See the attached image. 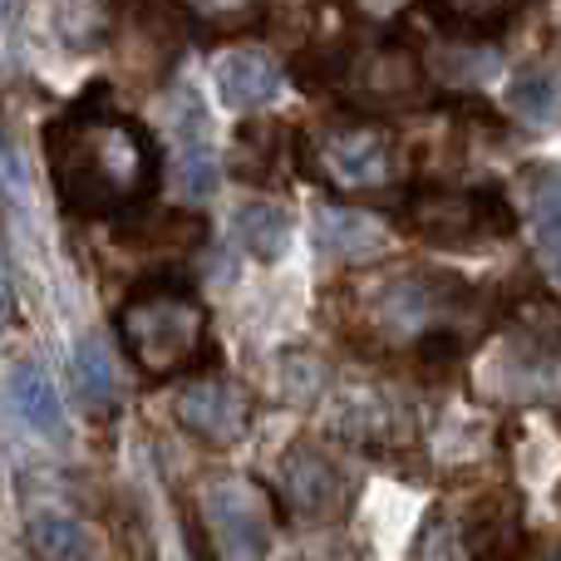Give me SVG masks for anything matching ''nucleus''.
<instances>
[{"label": "nucleus", "instance_id": "obj_5", "mask_svg": "<svg viewBox=\"0 0 561 561\" xmlns=\"http://www.w3.org/2000/svg\"><path fill=\"white\" fill-rule=\"evenodd\" d=\"M409 227L428 242L444 247H473L483 237L513 232V207L493 187H428L409 203Z\"/></svg>", "mask_w": 561, "mask_h": 561}, {"label": "nucleus", "instance_id": "obj_8", "mask_svg": "<svg viewBox=\"0 0 561 561\" xmlns=\"http://www.w3.org/2000/svg\"><path fill=\"white\" fill-rule=\"evenodd\" d=\"M316 168L335 187H379L394 173V144L379 128H330L316 144Z\"/></svg>", "mask_w": 561, "mask_h": 561}, {"label": "nucleus", "instance_id": "obj_7", "mask_svg": "<svg viewBox=\"0 0 561 561\" xmlns=\"http://www.w3.org/2000/svg\"><path fill=\"white\" fill-rule=\"evenodd\" d=\"M178 424L213 448H232L252 428V394L237 379H193L178 394Z\"/></svg>", "mask_w": 561, "mask_h": 561}, {"label": "nucleus", "instance_id": "obj_11", "mask_svg": "<svg viewBox=\"0 0 561 561\" xmlns=\"http://www.w3.org/2000/svg\"><path fill=\"white\" fill-rule=\"evenodd\" d=\"M217 153L213 138H207V114L193 94H183V153H178V187H183L193 203L217 193Z\"/></svg>", "mask_w": 561, "mask_h": 561}, {"label": "nucleus", "instance_id": "obj_22", "mask_svg": "<svg viewBox=\"0 0 561 561\" xmlns=\"http://www.w3.org/2000/svg\"><path fill=\"white\" fill-rule=\"evenodd\" d=\"M316 561H359V557H316Z\"/></svg>", "mask_w": 561, "mask_h": 561}, {"label": "nucleus", "instance_id": "obj_10", "mask_svg": "<svg viewBox=\"0 0 561 561\" xmlns=\"http://www.w3.org/2000/svg\"><path fill=\"white\" fill-rule=\"evenodd\" d=\"M316 237L340 262H369V256L385 252L389 227L379 222V217L359 213V207H325V213L316 217Z\"/></svg>", "mask_w": 561, "mask_h": 561}, {"label": "nucleus", "instance_id": "obj_3", "mask_svg": "<svg viewBox=\"0 0 561 561\" xmlns=\"http://www.w3.org/2000/svg\"><path fill=\"white\" fill-rule=\"evenodd\" d=\"M468 306V286L448 276L409 272L375 290V320L389 340H409L419 350L458 345V320Z\"/></svg>", "mask_w": 561, "mask_h": 561}, {"label": "nucleus", "instance_id": "obj_13", "mask_svg": "<svg viewBox=\"0 0 561 561\" xmlns=\"http://www.w3.org/2000/svg\"><path fill=\"white\" fill-rule=\"evenodd\" d=\"M527 197H533L537 247H542L552 276L561 280V163L533 168V173H527Z\"/></svg>", "mask_w": 561, "mask_h": 561}, {"label": "nucleus", "instance_id": "obj_6", "mask_svg": "<svg viewBox=\"0 0 561 561\" xmlns=\"http://www.w3.org/2000/svg\"><path fill=\"white\" fill-rule=\"evenodd\" d=\"M280 497L300 523H340L355 503V478L316 444H296L280 458Z\"/></svg>", "mask_w": 561, "mask_h": 561}, {"label": "nucleus", "instance_id": "obj_16", "mask_svg": "<svg viewBox=\"0 0 561 561\" xmlns=\"http://www.w3.org/2000/svg\"><path fill=\"white\" fill-rule=\"evenodd\" d=\"M25 542L39 561H94V537L75 517H55V513L35 517L25 527Z\"/></svg>", "mask_w": 561, "mask_h": 561}, {"label": "nucleus", "instance_id": "obj_9", "mask_svg": "<svg viewBox=\"0 0 561 561\" xmlns=\"http://www.w3.org/2000/svg\"><path fill=\"white\" fill-rule=\"evenodd\" d=\"M213 89L217 104L232 114H256V108L276 104L286 94V69L266 49H227L213 65Z\"/></svg>", "mask_w": 561, "mask_h": 561}, {"label": "nucleus", "instance_id": "obj_18", "mask_svg": "<svg viewBox=\"0 0 561 561\" xmlns=\"http://www.w3.org/2000/svg\"><path fill=\"white\" fill-rule=\"evenodd\" d=\"M75 385L89 409H104L114 399V365H108V350L94 335H84L75 350Z\"/></svg>", "mask_w": 561, "mask_h": 561}, {"label": "nucleus", "instance_id": "obj_1", "mask_svg": "<svg viewBox=\"0 0 561 561\" xmlns=\"http://www.w3.org/2000/svg\"><path fill=\"white\" fill-rule=\"evenodd\" d=\"M45 163L69 217H118L153 197L163 148L108 89H84L45 124Z\"/></svg>", "mask_w": 561, "mask_h": 561}, {"label": "nucleus", "instance_id": "obj_23", "mask_svg": "<svg viewBox=\"0 0 561 561\" xmlns=\"http://www.w3.org/2000/svg\"><path fill=\"white\" fill-rule=\"evenodd\" d=\"M552 561H561V552H557V557H552Z\"/></svg>", "mask_w": 561, "mask_h": 561}, {"label": "nucleus", "instance_id": "obj_17", "mask_svg": "<svg viewBox=\"0 0 561 561\" xmlns=\"http://www.w3.org/2000/svg\"><path fill=\"white\" fill-rule=\"evenodd\" d=\"M414 561H478L473 542L463 533V513L454 507H438L424 527H419V542H414Z\"/></svg>", "mask_w": 561, "mask_h": 561}, {"label": "nucleus", "instance_id": "obj_14", "mask_svg": "<svg viewBox=\"0 0 561 561\" xmlns=\"http://www.w3.org/2000/svg\"><path fill=\"white\" fill-rule=\"evenodd\" d=\"M507 108L533 128H557L561 124V75L547 65H533L507 84Z\"/></svg>", "mask_w": 561, "mask_h": 561}, {"label": "nucleus", "instance_id": "obj_15", "mask_svg": "<svg viewBox=\"0 0 561 561\" xmlns=\"http://www.w3.org/2000/svg\"><path fill=\"white\" fill-rule=\"evenodd\" d=\"M237 242L247 247V256L256 262H280L290 247V213L276 203H247L237 213Z\"/></svg>", "mask_w": 561, "mask_h": 561}, {"label": "nucleus", "instance_id": "obj_20", "mask_svg": "<svg viewBox=\"0 0 561 561\" xmlns=\"http://www.w3.org/2000/svg\"><path fill=\"white\" fill-rule=\"evenodd\" d=\"M193 15H207V20H217V15H237V10L247 5V0H183Z\"/></svg>", "mask_w": 561, "mask_h": 561}, {"label": "nucleus", "instance_id": "obj_21", "mask_svg": "<svg viewBox=\"0 0 561 561\" xmlns=\"http://www.w3.org/2000/svg\"><path fill=\"white\" fill-rule=\"evenodd\" d=\"M10 5H15V0H0V30L10 25Z\"/></svg>", "mask_w": 561, "mask_h": 561}, {"label": "nucleus", "instance_id": "obj_19", "mask_svg": "<svg viewBox=\"0 0 561 561\" xmlns=\"http://www.w3.org/2000/svg\"><path fill=\"white\" fill-rule=\"evenodd\" d=\"M0 187H5V193L15 197L20 207L30 203V187H25V173H20V158L10 153V144H5V138H0Z\"/></svg>", "mask_w": 561, "mask_h": 561}, {"label": "nucleus", "instance_id": "obj_4", "mask_svg": "<svg viewBox=\"0 0 561 561\" xmlns=\"http://www.w3.org/2000/svg\"><path fill=\"white\" fill-rule=\"evenodd\" d=\"M203 517L222 561H266L276 542V513L252 478H213L203 488Z\"/></svg>", "mask_w": 561, "mask_h": 561}, {"label": "nucleus", "instance_id": "obj_2", "mask_svg": "<svg viewBox=\"0 0 561 561\" xmlns=\"http://www.w3.org/2000/svg\"><path fill=\"white\" fill-rule=\"evenodd\" d=\"M118 335L148 379L187 375L207 359V306L187 286H144L118 306Z\"/></svg>", "mask_w": 561, "mask_h": 561}, {"label": "nucleus", "instance_id": "obj_12", "mask_svg": "<svg viewBox=\"0 0 561 561\" xmlns=\"http://www.w3.org/2000/svg\"><path fill=\"white\" fill-rule=\"evenodd\" d=\"M10 404H15V414L25 419L35 434L65 438V409H59L55 385L45 379L39 365H20L15 375H10Z\"/></svg>", "mask_w": 561, "mask_h": 561}]
</instances>
